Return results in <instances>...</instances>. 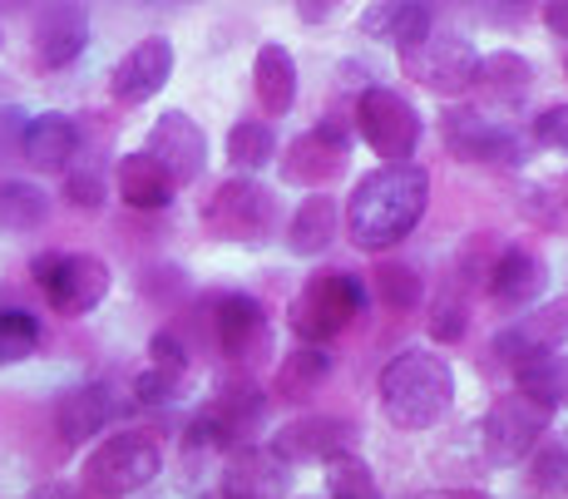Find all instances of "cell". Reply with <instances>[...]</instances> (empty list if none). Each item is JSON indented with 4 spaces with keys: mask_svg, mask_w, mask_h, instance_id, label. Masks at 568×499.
Masks as SVG:
<instances>
[{
    "mask_svg": "<svg viewBox=\"0 0 568 499\" xmlns=\"http://www.w3.org/2000/svg\"><path fill=\"white\" fill-rule=\"evenodd\" d=\"M519 390L544 406H568V356H544V361L524 366L519 371Z\"/></svg>",
    "mask_w": 568,
    "mask_h": 499,
    "instance_id": "cell-32",
    "label": "cell"
},
{
    "mask_svg": "<svg viewBox=\"0 0 568 499\" xmlns=\"http://www.w3.org/2000/svg\"><path fill=\"white\" fill-rule=\"evenodd\" d=\"M149 356H154V371H163V376H183V366H189V346L173 332H159L154 342H149Z\"/></svg>",
    "mask_w": 568,
    "mask_h": 499,
    "instance_id": "cell-37",
    "label": "cell"
},
{
    "mask_svg": "<svg viewBox=\"0 0 568 499\" xmlns=\"http://www.w3.org/2000/svg\"><path fill=\"white\" fill-rule=\"evenodd\" d=\"M485 16L489 20H519V16H529V6H485Z\"/></svg>",
    "mask_w": 568,
    "mask_h": 499,
    "instance_id": "cell-43",
    "label": "cell"
},
{
    "mask_svg": "<svg viewBox=\"0 0 568 499\" xmlns=\"http://www.w3.org/2000/svg\"><path fill=\"white\" fill-rule=\"evenodd\" d=\"M564 74H568V64H564Z\"/></svg>",
    "mask_w": 568,
    "mask_h": 499,
    "instance_id": "cell-45",
    "label": "cell"
},
{
    "mask_svg": "<svg viewBox=\"0 0 568 499\" xmlns=\"http://www.w3.org/2000/svg\"><path fill=\"white\" fill-rule=\"evenodd\" d=\"M30 499H80V495L70 485H40V490H30Z\"/></svg>",
    "mask_w": 568,
    "mask_h": 499,
    "instance_id": "cell-42",
    "label": "cell"
},
{
    "mask_svg": "<svg viewBox=\"0 0 568 499\" xmlns=\"http://www.w3.org/2000/svg\"><path fill=\"white\" fill-rule=\"evenodd\" d=\"M564 342H568V297L539 302L519 322H509L505 332H495V356L505 366H515V371H524V366L554 356Z\"/></svg>",
    "mask_w": 568,
    "mask_h": 499,
    "instance_id": "cell-9",
    "label": "cell"
},
{
    "mask_svg": "<svg viewBox=\"0 0 568 499\" xmlns=\"http://www.w3.org/2000/svg\"><path fill=\"white\" fill-rule=\"evenodd\" d=\"M445 149L455 159H485V164H524V144L509 129H495L475 110H445Z\"/></svg>",
    "mask_w": 568,
    "mask_h": 499,
    "instance_id": "cell-13",
    "label": "cell"
},
{
    "mask_svg": "<svg viewBox=\"0 0 568 499\" xmlns=\"http://www.w3.org/2000/svg\"><path fill=\"white\" fill-rule=\"evenodd\" d=\"M272 154H277V139H272V129L262 124V119L233 124V134H227V159H233V169L257 173L272 164Z\"/></svg>",
    "mask_w": 568,
    "mask_h": 499,
    "instance_id": "cell-31",
    "label": "cell"
},
{
    "mask_svg": "<svg viewBox=\"0 0 568 499\" xmlns=\"http://www.w3.org/2000/svg\"><path fill=\"white\" fill-rule=\"evenodd\" d=\"M336 227H342V218H336V203L326 198V193H316V198H307L297 213H292V227H287V247L302 257H316L326 253V247L336 243Z\"/></svg>",
    "mask_w": 568,
    "mask_h": 499,
    "instance_id": "cell-26",
    "label": "cell"
},
{
    "mask_svg": "<svg viewBox=\"0 0 568 499\" xmlns=\"http://www.w3.org/2000/svg\"><path fill=\"white\" fill-rule=\"evenodd\" d=\"M20 154H26L30 169L60 173V169H70L74 154H80V129H74V119H64V114H36L26 124V134H20Z\"/></svg>",
    "mask_w": 568,
    "mask_h": 499,
    "instance_id": "cell-22",
    "label": "cell"
},
{
    "mask_svg": "<svg viewBox=\"0 0 568 499\" xmlns=\"http://www.w3.org/2000/svg\"><path fill=\"white\" fill-rule=\"evenodd\" d=\"M430 499H489V495H475V490H440V495H430Z\"/></svg>",
    "mask_w": 568,
    "mask_h": 499,
    "instance_id": "cell-44",
    "label": "cell"
},
{
    "mask_svg": "<svg viewBox=\"0 0 568 499\" xmlns=\"http://www.w3.org/2000/svg\"><path fill=\"white\" fill-rule=\"evenodd\" d=\"M332 16V6L326 0H307V6H297V20H307V26H316V20Z\"/></svg>",
    "mask_w": 568,
    "mask_h": 499,
    "instance_id": "cell-41",
    "label": "cell"
},
{
    "mask_svg": "<svg viewBox=\"0 0 568 499\" xmlns=\"http://www.w3.org/2000/svg\"><path fill=\"white\" fill-rule=\"evenodd\" d=\"M90 45V16L80 6H50L36 26V55L45 70H64Z\"/></svg>",
    "mask_w": 568,
    "mask_h": 499,
    "instance_id": "cell-23",
    "label": "cell"
},
{
    "mask_svg": "<svg viewBox=\"0 0 568 499\" xmlns=\"http://www.w3.org/2000/svg\"><path fill=\"white\" fill-rule=\"evenodd\" d=\"M356 129L386 164H410L415 144H420V114L410 110L406 94L386 90V84H371L356 100Z\"/></svg>",
    "mask_w": 568,
    "mask_h": 499,
    "instance_id": "cell-7",
    "label": "cell"
},
{
    "mask_svg": "<svg viewBox=\"0 0 568 499\" xmlns=\"http://www.w3.org/2000/svg\"><path fill=\"white\" fill-rule=\"evenodd\" d=\"M425 203H430V173L420 164H381L356 183L346 203V237L362 253H386L410 237V227L425 218Z\"/></svg>",
    "mask_w": 568,
    "mask_h": 499,
    "instance_id": "cell-1",
    "label": "cell"
},
{
    "mask_svg": "<svg viewBox=\"0 0 568 499\" xmlns=\"http://www.w3.org/2000/svg\"><path fill=\"white\" fill-rule=\"evenodd\" d=\"M322 465H326V495L332 499H381L376 475H371V465L356 450H342Z\"/></svg>",
    "mask_w": 568,
    "mask_h": 499,
    "instance_id": "cell-30",
    "label": "cell"
},
{
    "mask_svg": "<svg viewBox=\"0 0 568 499\" xmlns=\"http://www.w3.org/2000/svg\"><path fill=\"white\" fill-rule=\"evenodd\" d=\"M460 332H465V307H455V297H440L430 307V336H440V342H455Z\"/></svg>",
    "mask_w": 568,
    "mask_h": 499,
    "instance_id": "cell-39",
    "label": "cell"
},
{
    "mask_svg": "<svg viewBox=\"0 0 568 499\" xmlns=\"http://www.w3.org/2000/svg\"><path fill=\"white\" fill-rule=\"evenodd\" d=\"M534 139L554 154H568V104H549L544 114H534Z\"/></svg>",
    "mask_w": 568,
    "mask_h": 499,
    "instance_id": "cell-35",
    "label": "cell"
},
{
    "mask_svg": "<svg viewBox=\"0 0 568 499\" xmlns=\"http://www.w3.org/2000/svg\"><path fill=\"white\" fill-rule=\"evenodd\" d=\"M262 416V396L253 386H233L223 390L217 400H207V406L193 416L189 426V445H213V450H223V445H237L247 436V426H257Z\"/></svg>",
    "mask_w": 568,
    "mask_h": 499,
    "instance_id": "cell-14",
    "label": "cell"
},
{
    "mask_svg": "<svg viewBox=\"0 0 568 499\" xmlns=\"http://www.w3.org/2000/svg\"><path fill=\"white\" fill-rule=\"evenodd\" d=\"M144 154L154 159L173 183H189V179H199L203 164H207V134L193 124L189 114L169 110V114L154 119V129H149Z\"/></svg>",
    "mask_w": 568,
    "mask_h": 499,
    "instance_id": "cell-10",
    "label": "cell"
},
{
    "mask_svg": "<svg viewBox=\"0 0 568 499\" xmlns=\"http://www.w3.org/2000/svg\"><path fill=\"white\" fill-rule=\"evenodd\" d=\"M381 297L390 302V307H415L420 302V282L410 277V267H381Z\"/></svg>",
    "mask_w": 568,
    "mask_h": 499,
    "instance_id": "cell-36",
    "label": "cell"
},
{
    "mask_svg": "<svg viewBox=\"0 0 568 499\" xmlns=\"http://www.w3.org/2000/svg\"><path fill=\"white\" fill-rule=\"evenodd\" d=\"M64 198H70L74 208H100L104 203L100 173H70V179H64Z\"/></svg>",
    "mask_w": 568,
    "mask_h": 499,
    "instance_id": "cell-38",
    "label": "cell"
},
{
    "mask_svg": "<svg viewBox=\"0 0 568 499\" xmlns=\"http://www.w3.org/2000/svg\"><path fill=\"white\" fill-rule=\"evenodd\" d=\"M45 218H50L45 189H36V183H26V179L0 183V223H6L10 233H30V227H40Z\"/></svg>",
    "mask_w": 568,
    "mask_h": 499,
    "instance_id": "cell-29",
    "label": "cell"
},
{
    "mask_svg": "<svg viewBox=\"0 0 568 499\" xmlns=\"http://www.w3.org/2000/svg\"><path fill=\"white\" fill-rule=\"evenodd\" d=\"M114 183H119V198L129 203V208H169L173 193H179V183L163 173L154 159L139 149V154H124L114 169Z\"/></svg>",
    "mask_w": 568,
    "mask_h": 499,
    "instance_id": "cell-24",
    "label": "cell"
},
{
    "mask_svg": "<svg viewBox=\"0 0 568 499\" xmlns=\"http://www.w3.org/2000/svg\"><path fill=\"white\" fill-rule=\"evenodd\" d=\"M544 282H549V267L529 247H509V253H499L489 263V297L499 307H529V302H539Z\"/></svg>",
    "mask_w": 568,
    "mask_h": 499,
    "instance_id": "cell-19",
    "label": "cell"
},
{
    "mask_svg": "<svg viewBox=\"0 0 568 499\" xmlns=\"http://www.w3.org/2000/svg\"><path fill=\"white\" fill-rule=\"evenodd\" d=\"M346 164V129L336 124V119H326V124H316L307 139H297L292 144V154L282 159V173H287L292 183H322L332 179L336 169Z\"/></svg>",
    "mask_w": 568,
    "mask_h": 499,
    "instance_id": "cell-20",
    "label": "cell"
},
{
    "mask_svg": "<svg viewBox=\"0 0 568 499\" xmlns=\"http://www.w3.org/2000/svg\"><path fill=\"white\" fill-rule=\"evenodd\" d=\"M400 64H406V74L420 84V90L455 100V94H465L469 84H475L479 55H475V45H469L465 35L430 26L420 40H410V45L400 50Z\"/></svg>",
    "mask_w": 568,
    "mask_h": 499,
    "instance_id": "cell-5",
    "label": "cell"
},
{
    "mask_svg": "<svg viewBox=\"0 0 568 499\" xmlns=\"http://www.w3.org/2000/svg\"><path fill=\"white\" fill-rule=\"evenodd\" d=\"M362 307H366L362 282L352 273H326V277H312L307 287L297 292L287 322H292V332L302 336V346H326L362 317Z\"/></svg>",
    "mask_w": 568,
    "mask_h": 499,
    "instance_id": "cell-3",
    "label": "cell"
},
{
    "mask_svg": "<svg viewBox=\"0 0 568 499\" xmlns=\"http://www.w3.org/2000/svg\"><path fill=\"white\" fill-rule=\"evenodd\" d=\"M253 94H257V104L272 119L292 110V100H297V64H292V55L282 45H262L257 50V60H253Z\"/></svg>",
    "mask_w": 568,
    "mask_h": 499,
    "instance_id": "cell-25",
    "label": "cell"
},
{
    "mask_svg": "<svg viewBox=\"0 0 568 499\" xmlns=\"http://www.w3.org/2000/svg\"><path fill=\"white\" fill-rule=\"evenodd\" d=\"M376 400L396 430H430L455 400V371L435 352H400L381 371Z\"/></svg>",
    "mask_w": 568,
    "mask_h": 499,
    "instance_id": "cell-2",
    "label": "cell"
},
{
    "mask_svg": "<svg viewBox=\"0 0 568 499\" xmlns=\"http://www.w3.org/2000/svg\"><path fill=\"white\" fill-rule=\"evenodd\" d=\"M183 376H163V371H154V366H149V371H139V381H134V400L139 406H173V400L183 396Z\"/></svg>",
    "mask_w": 568,
    "mask_h": 499,
    "instance_id": "cell-34",
    "label": "cell"
},
{
    "mask_svg": "<svg viewBox=\"0 0 568 499\" xmlns=\"http://www.w3.org/2000/svg\"><path fill=\"white\" fill-rule=\"evenodd\" d=\"M435 26V16L425 6H366L362 10V30L371 40H390L396 50H406L410 40H420Z\"/></svg>",
    "mask_w": 568,
    "mask_h": 499,
    "instance_id": "cell-27",
    "label": "cell"
},
{
    "mask_svg": "<svg viewBox=\"0 0 568 499\" xmlns=\"http://www.w3.org/2000/svg\"><path fill=\"white\" fill-rule=\"evenodd\" d=\"M544 26H549L554 35L568 40V0H554V6H544Z\"/></svg>",
    "mask_w": 568,
    "mask_h": 499,
    "instance_id": "cell-40",
    "label": "cell"
},
{
    "mask_svg": "<svg viewBox=\"0 0 568 499\" xmlns=\"http://www.w3.org/2000/svg\"><path fill=\"white\" fill-rule=\"evenodd\" d=\"M30 277L60 317H84L109 297V267L90 253H40L30 263Z\"/></svg>",
    "mask_w": 568,
    "mask_h": 499,
    "instance_id": "cell-6",
    "label": "cell"
},
{
    "mask_svg": "<svg viewBox=\"0 0 568 499\" xmlns=\"http://www.w3.org/2000/svg\"><path fill=\"white\" fill-rule=\"evenodd\" d=\"M469 90H479L485 104L519 110L534 90V64L524 55H515V50H495V55H485L475 64V84H469Z\"/></svg>",
    "mask_w": 568,
    "mask_h": 499,
    "instance_id": "cell-21",
    "label": "cell"
},
{
    "mask_svg": "<svg viewBox=\"0 0 568 499\" xmlns=\"http://www.w3.org/2000/svg\"><path fill=\"white\" fill-rule=\"evenodd\" d=\"M124 416V400L114 396V386L94 381V386H74L70 396L60 400V410H54V420H60V436L70 445L100 436V430L109 426V420Z\"/></svg>",
    "mask_w": 568,
    "mask_h": 499,
    "instance_id": "cell-17",
    "label": "cell"
},
{
    "mask_svg": "<svg viewBox=\"0 0 568 499\" xmlns=\"http://www.w3.org/2000/svg\"><path fill=\"white\" fill-rule=\"evenodd\" d=\"M292 470L272 455V445H237L223 465V499H287Z\"/></svg>",
    "mask_w": 568,
    "mask_h": 499,
    "instance_id": "cell-15",
    "label": "cell"
},
{
    "mask_svg": "<svg viewBox=\"0 0 568 499\" xmlns=\"http://www.w3.org/2000/svg\"><path fill=\"white\" fill-rule=\"evenodd\" d=\"M326 381H332V356H326L322 346H297V352L277 366V390L287 400H307L312 390H322Z\"/></svg>",
    "mask_w": 568,
    "mask_h": 499,
    "instance_id": "cell-28",
    "label": "cell"
},
{
    "mask_svg": "<svg viewBox=\"0 0 568 499\" xmlns=\"http://www.w3.org/2000/svg\"><path fill=\"white\" fill-rule=\"evenodd\" d=\"M213 336L227 361H257V356L267 352V312H262V302L247 297V292L217 297L213 302Z\"/></svg>",
    "mask_w": 568,
    "mask_h": 499,
    "instance_id": "cell-12",
    "label": "cell"
},
{
    "mask_svg": "<svg viewBox=\"0 0 568 499\" xmlns=\"http://www.w3.org/2000/svg\"><path fill=\"white\" fill-rule=\"evenodd\" d=\"M346 440H352V430H346L342 420H332V416H307V420H292V426L277 430V440H272V455H277L282 465L332 460V455L346 450Z\"/></svg>",
    "mask_w": 568,
    "mask_h": 499,
    "instance_id": "cell-18",
    "label": "cell"
},
{
    "mask_svg": "<svg viewBox=\"0 0 568 499\" xmlns=\"http://www.w3.org/2000/svg\"><path fill=\"white\" fill-rule=\"evenodd\" d=\"M36 346H40V322L30 312H0V366L36 356Z\"/></svg>",
    "mask_w": 568,
    "mask_h": 499,
    "instance_id": "cell-33",
    "label": "cell"
},
{
    "mask_svg": "<svg viewBox=\"0 0 568 499\" xmlns=\"http://www.w3.org/2000/svg\"><path fill=\"white\" fill-rule=\"evenodd\" d=\"M272 208H277V203H272V193H262L257 183L233 179V183H223V189H217L213 198L203 203V218H207V233L243 237V243H253V237L267 233Z\"/></svg>",
    "mask_w": 568,
    "mask_h": 499,
    "instance_id": "cell-11",
    "label": "cell"
},
{
    "mask_svg": "<svg viewBox=\"0 0 568 499\" xmlns=\"http://www.w3.org/2000/svg\"><path fill=\"white\" fill-rule=\"evenodd\" d=\"M163 470L159 445L139 430H119V436L100 440L84 460V490L100 499H124L134 490H144L149 480Z\"/></svg>",
    "mask_w": 568,
    "mask_h": 499,
    "instance_id": "cell-4",
    "label": "cell"
},
{
    "mask_svg": "<svg viewBox=\"0 0 568 499\" xmlns=\"http://www.w3.org/2000/svg\"><path fill=\"white\" fill-rule=\"evenodd\" d=\"M549 420H554V410L544 406V400L524 396V390L499 396L495 406H489L485 426H479V440H485L489 465H519L524 455L539 445L544 430H549Z\"/></svg>",
    "mask_w": 568,
    "mask_h": 499,
    "instance_id": "cell-8",
    "label": "cell"
},
{
    "mask_svg": "<svg viewBox=\"0 0 568 499\" xmlns=\"http://www.w3.org/2000/svg\"><path fill=\"white\" fill-rule=\"evenodd\" d=\"M169 74H173V45L163 35H149L114 64V74H109V94H114L119 104H144L169 84Z\"/></svg>",
    "mask_w": 568,
    "mask_h": 499,
    "instance_id": "cell-16",
    "label": "cell"
}]
</instances>
